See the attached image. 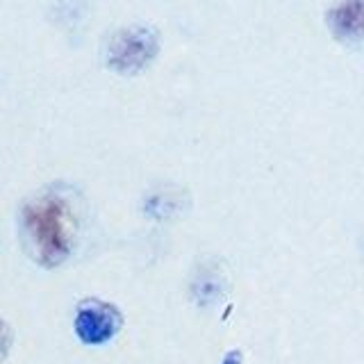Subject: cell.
<instances>
[{
  "label": "cell",
  "mask_w": 364,
  "mask_h": 364,
  "mask_svg": "<svg viewBox=\"0 0 364 364\" xmlns=\"http://www.w3.org/2000/svg\"><path fill=\"white\" fill-rule=\"evenodd\" d=\"M121 328V312L96 299L82 301L75 312V335L82 344L98 346L109 341Z\"/></svg>",
  "instance_id": "cell-3"
},
{
  "label": "cell",
  "mask_w": 364,
  "mask_h": 364,
  "mask_svg": "<svg viewBox=\"0 0 364 364\" xmlns=\"http://www.w3.org/2000/svg\"><path fill=\"white\" fill-rule=\"evenodd\" d=\"M221 364H242V353H239V350H230V353H228V355L223 358Z\"/></svg>",
  "instance_id": "cell-5"
},
{
  "label": "cell",
  "mask_w": 364,
  "mask_h": 364,
  "mask_svg": "<svg viewBox=\"0 0 364 364\" xmlns=\"http://www.w3.org/2000/svg\"><path fill=\"white\" fill-rule=\"evenodd\" d=\"M77 216L62 191H43L21 210V237L30 255L43 267H60L73 250Z\"/></svg>",
  "instance_id": "cell-1"
},
{
  "label": "cell",
  "mask_w": 364,
  "mask_h": 364,
  "mask_svg": "<svg viewBox=\"0 0 364 364\" xmlns=\"http://www.w3.org/2000/svg\"><path fill=\"white\" fill-rule=\"evenodd\" d=\"M328 28L337 39L358 41L364 37V0H337L328 11Z\"/></svg>",
  "instance_id": "cell-4"
},
{
  "label": "cell",
  "mask_w": 364,
  "mask_h": 364,
  "mask_svg": "<svg viewBox=\"0 0 364 364\" xmlns=\"http://www.w3.org/2000/svg\"><path fill=\"white\" fill-rule=\"evenodd\" d=\"M159 34L151 26H130L119 30L107 43V66L117 73L134 75L155 60Z\"/></svg>",
  "instance_id": "cell-2"
}]
</instances>
